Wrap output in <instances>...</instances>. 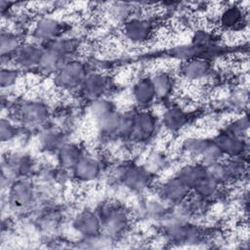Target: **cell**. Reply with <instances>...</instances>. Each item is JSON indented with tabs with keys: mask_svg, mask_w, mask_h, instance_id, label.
Listing matches in <instances>:
<instances>
[{
	"mask_svg": "<svg viewBox=\"0 0 250 250\" xmlns=\"http://www.w3.org/2000/svg\"><path fill=\"white\" fill-rule=\"evenodd\" d=\"M161 130L159 115L153 109H133L132 126L127 143L143 147L153 142Z\"/></svg>",
	"mask_w": 250,
	"mask_h": 250,
	"instance_id": "5",
	"label": "cell"
},
{
	"mask_svg": "<svg viewBox=\"0 0 250 250\" xmlns=\"http://www.w3.org/2000/svg\"><path fill=\"white\" fill-rule=\"evenodd\" d=\"M115 108H117L116 104L109 97L100 98L87 103V111L92 121Z\"/></svg>",
	"mask_w": 250,
	"mask_h": 250,
	"instance_id": "32",
	"label": "cell"
},
{
	"mask_svg": "<svg viewBox=\"0 0 250 250\" xmlns=\"http://www.w3.org/2000/svg\"><path fill=\"white\" fill-rule=\"evenodd\" d=\"M114 179L123 188L130 192L142 193L155 185V175L144 163L123 162L114 171Z\"/></svg>",
	"mask_w": 250,
	"mask_h": 250,
	"instance_id": "3",
	"label": "cell"
},
{
	"mask_svg": "<svg viewBox=\"0 0 250 250\" xmlns=\"http://www.w3.org/2000/svg\"><path fill=\"white\" fill-rule=\"evenodd\" d=\"M104 173V162L100 156L85 151L70 171V179L79 185H92L98 182Z\"/></svg>",
	"mask_w": 250,
	"mask_h": 250,
	"instance_id": "13",
	"label": "cell"
},
{
	"mask_svg": "<svg viewBox=\"0 0 250 250\" xmlns=\"http://www.w3.org/2000/svg\"><path fill=\"white\" fill-rule=\"evenodd\" d=\"M224 162L232 180V185L243 183L248 176V155L225 158Z\"/></svg>",
	"mask_w": 250,
	"mask_h": 250,
	"instance_id": "29",
	"label": "cell"
},
{
	"mask_svg": "<svg viewBox=\"0 0 250 250\" xmlns=\"http://www.w3.org/2000/svg\"><path fill=\"white\" fill-rule=\"evenodd\" d=\"M89 72L87 63L79 58H74L51 76L52 86L57 92L63 95L78 93Z\"/></svg>",
	"mask_w": 250,
	"mask_h": 250,
	"instance_id": "6",
	"label": "cell"
},
{
	"mask_svg": "<svg viewBox=\"0 0 250 250\" xmlns=\"http://www.w3.org/2000/svg\"><path fill=\"white\" fill-rule=\"evenodd\" d=\"M174 174L191 188L207 174V168L204 164L198 161L188 160L185 163L180 164Z\"/></svg>",
	"mask_w": 250,
	"mask_h": 250,
	"instance_id": "28",
	"label": "cell"
},
{
	"mask_svg": "<svg viewBox=\"0 0 250 250\" xmlns=\"http://www.w3.org/2000/svg\"><path fill=\"white\" fill-rule=\"evenodd\" d=\"M85 151L86 149L78 142L68 140L55 155L57 166L70 173Z\"/></svg>",
	"mask_w": 250,
	"mask_h": 250,
	"instance_id": "25",
	"label": "cell"
},
{
	"mask_svg": "<svg viewBox=\"0 0 250 250\" xmlns=\"http://www.w3.org/2000/svg\"><path fill=\"white\" fill-rule=\"evenodd\" d=\"M182 155L188 160L198 161L205 166L222 161L225 156L215 143L213 137L189 135L182 140L179 146Z\"/></svg>",
	"mask_w": 250,
	"mask_h": 250,
	"instance_id": "4",
	"label": "cell"
},
{
	"mask_svg": "<svg viewBox=\"0 0 250 250\" xmlns=\"http://www.w3.org/2000/svg\"><path fill=\"white\" fill-rule=\"evenodd\" d=\"M43 53V46L30 40H24L10 61V64L15 65L23 71L37 70Z\"/></svg>",
	"mask_w": 250,
	"mask_h": 250,
	"instance_id": "19",
	"label": "cell"
},
{
	"mask_svg": "<svg viewBox=\"0 0 250 250\" xmlns=\"http://www.w3.org/2000/svg\"><path fill=\"white\" fill-rule=\"evenodd\" d=\"M7 205L17 213L32 209L38 199V189L31 178L13 179L6 188Z\"/></svg>",
	"mask_w": 250,
	"mask_h": 250,
	"instance_id": "8",
	"label": "cell"
},
{
	"mask_svg": "<svg viewBox=\"0 0 250 250\" xmlns=\"http://www.w3.org/2000/svg\"><path fill=\"white\" fill-rule=\"evenodd\" d=\"M138 8L136 4L125 2H113L108 3L104 8V14L112 23L122 25L129 19L138 15Z\"/></svg>",
	"mask_w": 250,
	"mask_h": 250,
	"instance_id": "26",
	"label": "cell"
},
{
	"mask_svg": "<svg viewBox=\"0 0 250 250\" xmlns=\"http://www.w3.org/2000/svg\"><path fill=\"white\" fill-rule=\"evenodd\" d=\"M9 116L23 129L39 131L51 123L52 109L44 100L29 98L14 104Z\"/></svg>",
	"mask_w": 250,
	"mask_h": 250,
	"instance_id": "1",
	"label": "cell"
},
{
	"mask_svg": "<svg viewBox=\"0 0 250 250\" xmlns=\"http://www.w3.org/2000/svg\"><path fill=\"white\" fill-rule=\"evenodd\" d=\"M97 211L102 222L104 233L113 240L123 236L132 225L133 213L121 202H104Z\"/></svg>",
	"mask_w": 250,
	"mask_h": 250,
	"instance_id": "2",
	"label": "cell"
},
{
	"mask_svg": "<svg viewBox=\"0 0 250 250\" xmlns=\"http://www.w3.org/2000/svg\"><path fill=\"white\" fill-rule=\"evenodd\" d=\"M248 22V8L241 3H228L220 8L217 16L219 28L228 33L238 34L247 31Z\"/></svg>",
	"mask_w": 250,
	"mask_h": 250,
	"instance_id": "9",
	"label": "cell"
},
{
	"mask_svg": "<svg viewBox=\"0 0 250 250\" xmlns=\"http://www.w3.org/2000/svg\"><path fill=\"white\" fill-rule=\"evenodd\" d=\"M144 164L151 172H153L154 174H157L159 172H162L165 169V167L169 164V159L165 152L159 149H154L147 154Z\"/></svg>",
	"mask_w": 250,
	"mask_h": 250,
	"instance_id": "35",
	"label": "cell"
},
{
	"mask_svg": "<svg viewBox=\"0 0 250 250\" xmlns=\"http://www.w3.org/2000/svg\"><path fill=\"white\" fill-rule=\"evenodd\" d=\"M149 74L155 96L158 103L164 104L170 103L177 89L178 76L175 71L170 69H156Z\"/></svg>",
	"mask_w": 250,
	"mask_h": 250,
	"instance_id": "20",
	"label": "cell"
},
{
	"mask_svg": "<svg viewBox=\"0 0 250 250\" xmlns=\"http://www.w3.org/2000/svg\"><path fill=\"white\" fill-rule=\"evenodd\" d=\"M21 126L10 116H2L0 120V141L2 145L14 143L21 135Z\"/></svg>",
	"mask_w": 250,
	"mask_h": 250,
	"instance_id": "31",
	"label": "cell"
},
{
	"mask_svg": "<svg viewBox=\"0 0 250 250\" xmlns=\"http://www.w3.org/2000/svg\"><path fill=\"white\" fill-rule=\"evenodd\" d=\"M225 190L226 188L216 182L207 173L191 188V194L210 203H214L225 195Z\"/></svg>",
	"mask_w": 250,
	"mask_h": 250,
	"instance_id": "24",
	"label": "cell"
},
{
	"mask_svg": "<svg viewBox=\"0 0 250 250\" xmlns=\"http://www.w3.org/2000/svg\"><path fill=\"white\" fill-rule=\"evenodd\" d=\"M121 114L122 110L115 108L106 114L93 120L95 130L102 139L106 141L118 140Z\"/></svg>",
	"mask_w": 250,
	"mask_h": 250,
	"instance_id": "23",
	"label": "cell"
},
{
	"mask_svg": "<svg viewBox=\"0 0 250 250\" xmlns=\"http://www.w3.org/2000/svg\"><path fill=\"white\" fill-rule=\"evenodd\" d=\"M222 129L232 133L234 135H237L239 137L248 138V132H249V118L248 113L242 112L234 117L230 118L229 121H227Z\"/></svg>",
	"mask_w": 250,
	"mask_h": 250,
	"instance_id": "33",
	"label": "cell"
},
{
	"mask_svg": "<svg viewBox=\"0 0 250 250\" xmlns=\"http://www.w3.org/2000/svg\"><path fill=\"white\" fill-rule=\"evenodd\" d=\"M161 129L169 134H179L188 125L190 116L188 110L177 103L164 104L163 110L158 113Z\"/></svg>",
	"mask_w": 250,
	"mask_h": 250,
	"instance_id": "17",
	"label": "cell"
},
{
	"mask_svg": "<svg viewBox=\"0 0 250 250\" xmlns=\"http://www.w3.org/2000/svg\"><path fill=\"white\" fill-rule=\"evenodd\" d=\"M70 227L81 240L95 239L104 233L98 211L91 208L78 211L71 219Z\"/></svg>",
	"mask_w": 250,
	"mask_h": 250,
	"instance_id": "15",
	"label": "cell"
},
{
	"mask_svg": "<svg viewBox=\"0 0 250 250\" xmlns=\"http://www.w3.org/2000/svg\"><path fill=\"white\" fill-rule=\"evenodd\" d=\"M155 196L168 206L185 203L191 195V188L174 173L154 185Z\"/></svg>",
	"mask_w": 250,
	"mask_h": 250,
	"instance_id": "11",
	"label": "cell"
},
{
	"mask_svg": "<svg viewBox=\"0 0 250 250\" xmlns=\"http://www.w3.org/2000/svg\"><path fill=\"white\" fill-rule=\"evenodd\" d=\"M67 141V133L58 125L51 123L39 130L37 134L38 149L42 153L49 155H56Z\"/></svg>",
	"mask_w": 250,
	"mask_h": 250,
	"instance_id": "21",
	"label": "cell"
},
{
	"mask_svg": "<svg viewBox=\"0 0 250 250\" xmlns=\"http://www.w3.org/2000/svg\"><path fill=\"white\" fill-rule=\"evenodd\" d=\"M224 159L222 161L208 165L206 166V168H207V173L210 177H212L216 182H218L223 187L229 188V186L232 185V180L224 162Z\"/></svg>",
	"mask_w": 250,
	"mask_h": 250,
	"instance_id": "34",
	"label": "cell"
},
{
	"mask_svg": "<svg viewBox=\"0 0 250 250\" xmlns=\"http://www.w3.org/2000/svg\"><path fill=\"white\" fill-rule=\"evenodd\" d=\"M22 77V71L13 64H2L0 72V87L2 92L16 89Z\"/></svg>",
	"mask_w": 250,
	"mask_h": 250,
	"instance_id": "30",
	"label": "cell"
},
{
	"mask_svg": "<svg viewBox=\"0 0 250 250\" xmlns=\"http://www.w3.org/2000/svg\"><path fill=\"white\" fill-rule=\"evenodd\" d=\"M130 98L135 108L152 109L158 103L149 74L137 75L129 90Z\"/></svg>",
	"mask_w": 250,
	"mask_h": 250,
	"instance_id": "16",
	"label": "cell"
},
{
	"mask_svg": "<svg viewBox=\"0 0 250 250\" xmlns=\"http://www.w3.org/2000/svg\"><path fill=\"white\" fill-rule=\"evenodd\" d=\"M113 88V80L110 75L102 70H90L83 81L78 94L87 103L109 97V92Z\"/></svg>",
	"mask_w": 250,
	"mask_h": 250,
	"instance_id": "14",
	"label": "cell"
},
{
	"mask_svg": "<svg viewBox=\"0 0 250 250\" xmlns=\"http://www.w3.org/2000/svg\"><path fill=\"white\" fill-rule=\"evenodd\" d=\"M122 40L130 47L142 48L148 45L155 37L154 21L143 14H138L119 26Z\"/></svg>",
	"mask_w": 250,
	"mask_h": 250,
	"instance_id": "7",
	"label": "cell"
},
{
	"mask_svg": "<svg viewBox=\"0 0 250 250\" xmlns=\"http://www.w3.org/2000/svg\"><path fill=\"white\" fill-rule=\"evenodd\" d=\"M23 41L24 40H22L18 31L8 27H2L0 34V54L2 64H10L11 58Z\"/></svg>",
	"mask_w": 250,
	"mask_h": 250,
	"instance_id": "27",
	"label": "cell"
},
{
	"mask_svg": "<svg viewBox=\"0 0 250 250\" xmlns=\"http://www.w3.org/2000/svg\"><path fill=\"white\" fill-rule=\"evenodd\" d=\"M212 137L225 158L248 155V138L239 137L222 128Z\"/></svg>",
	"mask_w": 250,
	"mask_h": 250,
	"instance_id": "22",
	"label": "cell"
},
{
	"mask_svg": "<svg viewBox=\"0 0 250 250\" xmlns=\"http://www.w3.org/2000/svg\"><path fill=\"white\" fill-rule=\"evenodd\" d=\"M179 79L194 85L208 81L213 72L214 65L211 60L205 58H191L179 62L175 70Z\"/></svg>",
	"mask_w": 250,
	"mask_h": 250,
	"instance_id": "12",
	"label": "cell"
},
{
	"mask_svg": "<svg viewBox=\"0 0 250 250\" xmlns=\"http://www.w3.org/2000/svg\"><path fill=\"white\" fill-rule=\"evenodd\" d=\"M35 171L36 161L26 152H13L3 158L2 172L12 179L31 178Z\"/></svg>",
	"mask_w": 250,
	"mask_h": 250,
	"instance_id": "18",
	"label": "cell"
},
{
	"mask_svg": "<svg viewBox=\"0 0 250 250\" xmlns=\"http://www.w3.org/2000/svg\"><path fill=\"white\" fill-rule=\"evenodd\" d=\"M66 23L60 18L52 15H43L36 18L30 27V38L32 41L44 46L65 34Z\"/></svg>",
	"mask_w": 250,
	"mask_h": 250,
	"instance_id": "10",
	"label": "cell"
}]
</instances>
